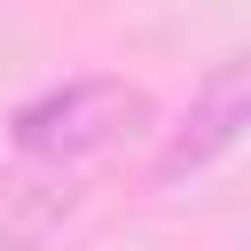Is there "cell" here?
I'll return each instance as SVG.
<instances>
[{"label":"cell","instance_id":"obj_1","mask_svg":"<svg viewBox=\"0 0 251 251\" xmlns=\"http://www.w3.org/2000/svg\"><path fill=\"white\" fill-rule=\"evenodd\" d=\"M149 126V94L133 78H110V71H86V78H63L47 94H31L16 118H8V149L24 165H55V173H86L94 157H110L126 133Z\"/></svg>","mask_w":251,"mask_h":251},{"label":"cell","instance_id":"obj_2","mask_svg":"<svg viewBox=\"0 0 251 251\" xmlns=\"http://www.w3.org/2000/svg\"><path fill=\"white\" fill-rule=\"evenodd\" d=\"M243 141H251V47L204 71V86L188 94V110L165 126L149 180H157V188H180V180L212 173L220 157H235Z\"/></svg>","mask_w":251,"mask_h":251},{"label":"cell","instance_id":"obj_3","mask_svg":"<svg viewBox=\"0 0 251 251\" xmlns=\"http://www.w3.org/2000/svg\"><path fill=\"white\" fill-rule=\"evenodd\" d=\"M71 212H78V173L16 157V173L0 180V251H39Z\"/></svg>","mask_w":251,"mask_h":251}]
</instances>
